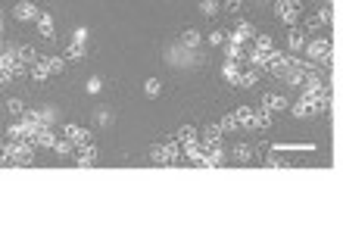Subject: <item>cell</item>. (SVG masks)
<instances>
[{
	"mask_svg": "<svg viewBox=\"0 0 343 237\" xmlns=\"http://www.w3.org/2000/svg\"><path fill=\"white\" fill-rule=\"evenodd\" d=\"M178 159H181V144L178 140H169V144H162V147L150 150V162H156V166H172Z\"/></svg>",
	"mask_w": 343,
	"mask_h": 237,
	"instance_id": "6da1fadb",
	"label": "cell"
},
{
	"mask_svg": "<svg viewBox=\"0 0 343 237\" xmlns=\"http://www.w3.org/2000/svg\"><path fill=\"white\" fill-rule=\"evenodd\" d=\"M306 57H309V63H328L331 60V53H334V44L328 38H312V41H306Z\"/></svg>",
	"mask_w": 343,
	"mask_h": 237,
	"instance_id": "7a4b0ae2",
	"label": "cell"
},
{
	"mask_svg": "<svg viewBox=\"0 0 343 237\" xmlns=\"http://www.w3.org/2000/svg\"><path fill=\"white\" fill-rule=\"evenodd\" d=\"M275 13H278L281 22L293 25V22L300 19V13H303V4H300V0H278V4H275Z\"/></svg>",
	"mask_w": 343,
	"mask_h": 237,
	"instance_id": "3957f363",
	"label": "cell"
},
{
	"mask_svg": "<svg viewBox=\"0 0 343 237\" xmlns=\"http://www.w3.org/2000/svg\"><path fill=\"white\" fill-rule=\"evenodd\" d=\"M72 153H75V166H81V169L97 162V147H94L91 140H87V144H78V150H72Z\"/></svg>",
	"mask_w": 343,
	"mask_h": 237,
	"instance_id": "277c9868",
	"label": "cell"
},
{
	"mask_svg": "<svg viewBox=\"0 0 343 237\" xmlns=\"http://www.w3.org/2000/svg\"><path fill=\"white\" fill-rule=\"evenodd\" d=\"M331 19H334L331 7H318V13L306 19V31H315V28H328V25H331Z\"/></svg>",
	"mask_w": 343,
	"mask_h": 237,
	"instance_id": "5b68a950",
	"label": "cell"
},
{
	"mask_svg": "<svg viewBox=\"0 0 343 237\" xmlns=\"http://www.w3.org/2000/svg\"><path fill=\"white\" fill-rule=\"evenodd\" d=\"M13 16H16L19 22H34V19L41 16V10L34 7L31 0H22V4H16V7H13Z\"/></svg>",
	"mask_w": 343,
	"mask_h": 237,
	"instance_id": "8992f818",
	"label": "cell"
},
{
	"mask_svg": "<svg viewBox=\"0 0 343 237\" xmlns=\"http://www.w3.org/2000/svg\"><path fill=\"white\" fill-rule=\"evenodd\" d=\"M253 38H256V28H253V22H240L237 28L228 34V41H234V44H250Z\"/></svg>",
	"mask_w": 343,
	"mask_h": 237,
	"instance_id": "52a82bcc",
	"label": "cell"
},
{
	"mask_svg": "<svg viewBox=\"0 0 343 237\" xmlns=\"http://www.w3.org/2000/svg\"><path fill=\"white\" fill-rule=\"evenodd\" d=\"M28 75L34 78V81H38V84H47L53 75H50V69H47V60L44 57H38V60H34L31 66H28Z\"/></svg>",
	"mask_w": 343,
	"mask_h": 237,
	"instance_id": "ba28073f",
	"label": "cell"
},
{
	"mask_svg": "<svg viewBox=\"0 0 343 237\" xmlns=\"http://www.w3.org/2000/svg\"><path fill=\"white\" fill-rule=\"evenodd\" d=\"M63 131H66V137H69L72 144H75V147H78V144H87V140H91V131L81 128V125H75V122H69Z\"/></svg>",
	"mask_w": 343,
	"mask_h": 237,
	"instance_id": "9c48e42d",
	"label": "cell"
},
{
	"mask_svg": "<svg viewBox=\"0 0 343 237\" xmlns=\"http://www.w3.org/2000/svg\"><path fill=\"white\" fill-rule=\"evenodd\" d=\"M222 137H225V131L219 128V122H206V125H203V140H200V144L212 147V144H222Z\"/></svg>",
	"mask_w": 343,
	"mask_h": 237,
	"instance_id": "30bf717a",
	"label": "cell"
},
{
	"mask_svg": "<svg viewBox=\"0 0 343 237\" xmlns=\"http://www.w3.org/2000/svg\"><path fill=\"white\" fill-rule=\"evenodd\" d=\"M262 106H265V109H272V113H281V109H287L290 103H287V97L275 94V90H268V94H262Z\"/></svg>",
	"mask_w": 343,
	"mask_h": 237,
	"instance_id": "8fae6325",
	"label": "cell"
},
{
	"mask_svg": "<svg viewBox=\"0 0 343 237\" xmlns=\"http://www.w3.org/2000/svg\"><path fill=\"white\" fill-rule=\"evenodd\" d=\"M175 140L181 144V147H187V144H197V140H200V134H197L193 125H181V128L175 131Z\"/></svg>",
	"mask_w": 343,
	"mask_h": 237,
	"instance_id": "7c38bea8",
	"label": "cell"
},
{
	"mask_svg": "<svg viewBox=\"0 0 343 237\" xmlns=\"http://www.w3.org/2000/svg\"><path fill=\"white\" fill-rule=\"evenodd\" d=\"M234 119H237L240 128H256V122H253V106H237L234 109Z\"/></svg>",
	"mask_w": 343,
	"mask_h": 237,
	"instance_id": "4fadbf2b",
	"label": "cell"
},
{
	"mask_svg": "<svg viewBox=\"0 0 343 237\" xmlns=\"http://www.w3.org/2000/svg\"><path fill=\"white\" fill-rule=\"evenodd\" d=\"M34 22H38V34H41V38H53V34H57V31H53V16L50 13H41Z\"/></svg>",
	"mask_w": 343,
	"mask_h": 237,
	"instance_id": "5bb4252c",
	"label": "cell"
},
{
	"mask_svg": "<svg viewBox=\"0 0 343 237\" xmlns=\"http://www.w3.org/2000/svg\"><path fill=\"white\" fill-rule=\"evenodd\" d=\"M287 47H290V53H300L306 47V31L303 28H293L290 34H287Z\"/></svg>",
	"mask_w": 343,
	"mask_h": 237,
	"instance_id": "9a60e30c",
	"label": "cell"
},
{
	"mask_svg": "<svg viewBox=\"0 0 343 237\" xmlns=\"http://www.w3.org/2000/svg\"><path fill=\"white\" fill-rule=\"evenodd\" d=\"M253 122H256V128H272V109H265V106H259V109H253Z\"/></svg>",
	"mask_w": 343,
	"mask_h": 237,
	"instance_id": "2e32d148",
	"label": "cell"
},
{
	"mask_svg": "<svg viewBox=\"0 0 343 237\" xmlns=\"http://www.w3.org/2000/svg\"><path fill=\"white\" fill-rule=\"evenodd\" d=\"M181 44L190 47V50H197V47L203 44V34L197 31V28H184V31H181Z\"/></svg>",
	"mask_w": 343,
	"mask_h": 237,
	"instance_id": "e0dca14e",
	"label": "cell"
},
{
	"mask_svg": "<svg viewBox=\"0 0 343 237\" xmlns=\"http://www.w3.org/2000/svg\"><path fill=\"white\" fill-rule=\"evenodd\" d=\"M256 81H259V69H256V66H253V69H247V72H240V75H237V87H253Z\"/></svg>",
	"mask_w": 343,
	"mask_h": 237,
	"instance_id": "ac0fdd59",
	"label": "cell"
},
{
	"mask_svg": "<svg viewBox=\"0 0 343 237\" xmlns=\"http://www.w3.org/2000/svg\"><path fill=\"white\" fill-rule=\"evenodd\" d=\"M222 75H225L228 81H234V84H237V75H240V63H237V60H228V63L222 66Z\"/></svg>",
	"mask_w": 343,
	"mask_h": 237,
	"instance_id": "d6986e66",
	"label": "cell"
},
{
	"mask_svg": "<svg viewBox=\"0 0 343 237\" xmlns=\"http://www.w3.org/2000/svg\"><path fill=\"white\" fill-rule=\"evenodd\" d=\"M231 156H234V162H250L253 159V147H250V144H237Z\"/></svg>",
	"mask_w": 343,
	"mask_h": 237,
	"instance_id": "ffe728a7",
	"label": "cell"
},
{
	"mask_svg": "<svg viewBox=\"0 0 343 237\" xmlns=\"http://www.w3.org/2000/svg\"><path fill=\"white\" fill-rule=\"evenodd\" d=\"M53 150H57V156H69L72 150H75V144H72L69 137H57L53 140Z\"/></svg>",
	"mask_w": 343,
	"mask_h": 237,
	"instance_id": "44dd1931",
	"label": "cell"
},
{
	"mask_svg": "<svg viewBox=\"0 0 343 237\" xmlns=\"http://www.w3.org/2000/svg\"><path fill=\"white\" fill-rule=\"evenodd\" d=\"M275 47V41L268 38V34H259V38H253V50H259V53H268Z\"/></svg>",
	"mask_w": 343,
	"mask_h": 237,
	"instance_id": "7402d4cb",
	"label": "cell"
},
{
	"mask_svg": "<svg viewBox=\"0 0 343 237\" xmlns=\"http://www.w3.org/2000/svg\"><path fill=\"white\" fill-rule=\"evenodd\" d=\"M47 60V69H50V75H60V72L66 69V60L63 57H44Z\"/></svg>",
	"mask_w": 343,
	"mask_h": 237,
	"instance_id": "603a6c76",
	"label": "cell"
},
{
	"mask_svg": "<svg viewBox=\"0 0 343 237\" xmlns=\"http://www.w3.org/2000/svg\"><path fill=\"white\" fill-rule=\"evenodd\" d=\"M66 60H84V44H75V41H72V44L66 47Z\"/></svg>",
	"mask_w": 343,
	"mask_h": 237,
	"instance_id": "cb8c5ba5",
	"label": "cell"
},
{
	"mask_svg": "<svg viewBox=\"0 0 343 237\" xmlns=\"http://www.w3.org/2000/svg\"><path fill=\"white\" fill-rule=\"evenodd\" d=\"M219 128H222V131H237L240 125H237V119H234V113H228V116L219 119Z\"/></svg>",
	"mask_w": 343,
	"mask_h": 237,
	"instance_id": "d4e9b609",
	"label": "cell"
},
{
	"mask_svg": "<svg viewBox=\"0 0 343 237\" xmlns=\"http://www.w3.org/2000/svg\"><path fill=\"white\" fill-rule=\"evenodd\" d=\"M159 90H162L159 78H147V84H143V94H147V97H159Z\"/></svg>",
	"mask_w": 343,
	"mask_h": 237,
	"instance_id": "484cf974",
	"label": "cell"
},
{
	"mask_svg": "<svg viewBox=\"0 0 343 237\" xmlns=\"http://www.w3.org/2000/svg\"><path fill=\"white\" fill-rule=\"evenodd\" d=\"M7 109H10L13 116H22V113H25V103H22L19 97H13V100H7Z\"/></svg>",
	"mask_w": 343,
	"mask_h": 237,
	"instance_id": "4316f807",
	"label": "cell"
},
{
	"mask_svg": "<svg viewBox=\"0 0 343 237\" xmlns=\"http://www.w3.org/2000/svg\"><path fill=\"white\" fill-rule=\"evenodd\" d=\"M200 13L203 16H215L219 13V4H215V0H200Z\"/></svg>",
	"mask_w": 343,
	"mask_h": 237,
	"instance_id": "83f0119b",
	"label": "cell"
},
{
	"mask_svg": "<svg viewBox=\"0 0 343 237\" xmlns=\"http://www.w3.org/2000/svg\"><path fill=\"white\" fill-rule=\"evenodd\" d=\"M209 44L222 47V44H225V31H212V34H209Z\"/></svg>",
	"mask_w": 343,
	"mask_h": 237,
	"instance_id": "f1b7e54d",
	"label": "cell"
},
{
	"mask_svg": "<svg viewBox=\"0 0 343 237\" xmlns=\"http://www.w3.org/2000/svg\"><path fill=\"white\" fill-rule=\"evenodd\" d=\"M265 166H272V169H281V166H284V159H278V156H268V159H265Z\"/></svg>",
	"mask_w": 343,
	"mask_h": 237,
	"instance_id": "f546056e",
	"label": "cell"
},
{
	"mask_svg": "<svg viewBox=\"0 0 343 237\" xmlns=\"http://www.w3.org/2000/svg\"><path fill=\"white\" fill-rule=\"evenodd\" d=\"M87 41V31L84 28H75V44H84Z\"/></svg>",
	"mask_w": 343,
	"mask_h": 237,
	"instance_id": "4dcf8cb0",
	"label": "cell"
},
{
	"mask_svg": "<svg viewBox=\"0 0 343 237\" xmlns=\"http://www.w3.org/2000/svg\"><path fill=\"white\" fill-rule=\"evenodd\" d=\"M87 90H91V94H97V90H100V78H94L91 84H87Z\"/></svg>",
	"mask_w": 343,
	"mask_h": 237,
	"instance_id": "1f68e13d",
	"label": "cell"
},
{
	"mask_svg": "<svg viewBox=\"0 0 343 237\" xmlns=\"http://www.w3.org/2000/svg\"><path fill=\"white\" fill-rule=\"evenodd\" d=\"M0 50H4V34H0Z\"/></svg>",
	"mask_w": 343,
	"mask_h": 237,
	"instance_id": "d6a6232c",
	"label": "cell"
},
{
	"mask_svg": "<svg viewBox=\"0 0 343 237\" xmlns=\"http://www.w3.org/2000/svg\"><path fill=\"white\" fill-rule=\"evenodd\" d=\"M243 4H247V0H243Z\"/></svg>",
	"mask_w": 343,
	"mask_h": 237,
	"instance_id": "836d02e7",
	"label": "cell"
}]
</instances>
